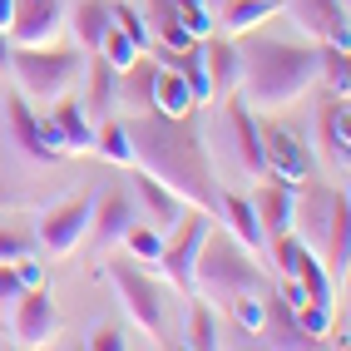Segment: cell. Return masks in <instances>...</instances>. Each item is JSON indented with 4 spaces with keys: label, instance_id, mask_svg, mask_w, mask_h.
Listing matches in <instances>:
<instances>
[{
    "label": "cell",
    "instance_id": "2",
    "mask_svg": "<svg viewBox=\"0 0 351 351\" xmlns=\"http://www.w3.org/2000/svg\"><path fill=\"white\" fill-rule=\"evenodd\" d=\"M238 99L252 114H277L297 104L317 84V45L307 40H272V35H238Z\"/></svg>",
    "mask_w": 351,
    "mask_h": 351
},
{
    "label": "cell",
    "instance_id": "39",
    "mask_svg": "<svg viewBox=\"0 0 351 351\" xmlns=\"http://www.w3.org/2000/svg\"><path fill=\"white\" fill-rule=\"evenodd\" d=\"M10 50H15V45H10V35L0 30V75H5V64H10Z\"/></svg>",
    "mask_w": 351,
    "mask_h": 351
},
{
    "label": "cell",
    "instance_id": "3",
    "mask_svg": "<svg viewBox=\"0 0 351 351\" xmlns=\"http://www.w3.org/2000/svg\"><path fill=\"white\" fill-rule=\"evenodd\" d=\"M292 232L317 252V263L332 272V282H346V263H351V198L346 183H297L292 198Z\"/></svg>",
    "mask_w": 351,
    "mask_h": 351
},
{
    "label": "cell",
    "instance_id": "37",
    "mask_svg": "<svg viewBox=\"0 0 351 351\" xmlns=\"http://www.w3.org/2000/svg\"><path fill=\"white\" fill-rule=\"evenodd\" d=\"M20 292H25V287H20L15 267H10V263H0V312H10V307H15V297H20Z\"/></svg>",
    "mask_w": 351,
    "mask_h": 351
},
{
    "label": "cell",
    "instance_id": "22",
    "mask_svg": "<svg viewBox=\"0 0 351 351\" xmlns=\"http://www.w3.org/2000/svg\"><path fill=\"white\" fill-rule=\"evenodd\" d=\"M5 124H10V138H15V149L25 154V158H35V163H55V154L45 149V138H40V114L30 109V99L15 95L5 99Z\"/></svg>",
    "mask_w": 351,
    "mask_h": 351
},
{
    "label": "cell",
    "instance_id": "32",
    "mask_svg": "<svg viewBox=\"0 0 351 351\" xmlns=\"http://www.w3.org/2000/svg\"><path fill=\"white\" fill-rule=\"evenodd\" d=\"M124 252L134 257V263H144V267H154L158 263V252H163V232L158 228H149L144 218H138V223H129V232H124Z\"/></svg>",
    "mask_w": 351,
    "mask_h": 351
},
{
    "label": "cell",
    "instance_id": "10",
    "mask_svg": "<svg viewBox=\"0 0 351 351\" xmlns=\"http://www.w3.org/2000/svg\"><path fill=\"white\" fill-rule=\"evenodd\" d=\"M89 198H64L55 208H45V218H40V247L50 252V257H64V252H75L84 243V232H89Z\"/></svg>",
    "mask_w": 351,
    "mask_h": 351
},
{
    "label": "cell",
    "instance_id": "16",
    "mask_svg": "<svg viewBox=\"0 0 351 351\" xmlns=\"http://www.w3.org/2000/svg\"><path fill=\"white\" fill-rule=\"evenodd\" d=\"M129 223H138V203L129 189H104L99 203L89 208V232L99 238V252H109L114 243L129 232Z\"/></svg>",
    "mask_w": 351,
    "mask_h": 351
},
{
    "label": "cell",
    "instance_id": "38",
    "mask_svg": "<svg viewBox=\"0 0 351 351\" xmlns=\"http://www.w3.org/2000/svg\"><path fill=\"white\" fill-rule=\"evenodd\" d=\"M20 252H25V238L10 232V228H0V263H15Z\"/></svg>",
    "mask_w": 351,
    "mask_h": 351
},
{
    "label": "cell",
    "instance_id": "13",
    "mask_svg": "<svg viewBox=\"0 0 351 351\" xmlns=\"http://www.w3.org/2000/svg\"><path fill=\"white\" fill-rule=\"evenodd\" d=\"M64 30V0H15L10 10V45H55Z\"/></svg>",
    "mask_w": 351,
    "mask_h": 351
},
{
    "label": "cell",
    "instance_id": "35",
    "mask_svg": "<svg viewBox=\"0 0 351 351\" xmlns=\"http://www.w3.org/2000/svg\"><path fill=\"white\" fill-rule=\"evenodd\" d=\"M10 267H15V277H20V287H45V263H40V257H30V247L20 252Z\"/></svg>",
    "mask_w": 351,
    "mask_h": 351
},
{
    "label": "cell",
    "instance_id": "5",
    "mask_svg": "<svg viewBox=\"0 0 351 351\" xmlns=\"http://www.w3.org/2000/svg\"><path fill=\"white\" fill-rule=\"evenodd\" d=\"M10 75L15 89L30 104H55L60 95L80 89L84 80V50H55V45H15L10 50Z\"/></svg>",
    "mask_w": 351,
    "mask_h": 351
},
{
    "label": "cell",
    "instance_id": "4",
    "mask_svg": "<svg viewBox=\"0 0 351 351\" xmlns=\"http://www.w3.org/2000/svg\"><path fill=\"white\" fill-rule=\"evenodd\" d=\"M257 287H267V282H263V267L252 263V252L243 243H232L228 232L208 228V238H203V247L193 257V292L203 302H213V307L228 312L232 297L257 292Z\"/></svg>",
    "mask_w": 351,
    "mask_h": 351
},
{
    "label": "cell",
    "instance_id": "17",
    "mask_svg": "<svg viewBox=\"0 0 351 351\" xmlns=\"http://www.w3.org/2000/svg\"><path fill=\"white\" fill-rule=\"evenodd\" d=\"M203 75H208V104H223L228 95H238V40L232 35H203Z\"/></svg>",
    "mask_w": 351,
    "mask_h": 351
},
{
    "label": "cell",
    "instance_id": "25",
    "mask_svg": "<svg viewBox=\"0 0 351 351\" xmlns=\"http://www.w3.org/2000/svg\"><path fill=\"white\" fill-rule=\"evenodd\" d=\"M282 10V0H223V10L213 15V25L223 30V35H247V30H257V25H267V20Z\"/></svg>",
    "mask_w": 351,
    "mask_h": 351
},
{
    "label": "cell",
    "instance_id": "7",
    "mask_svg": "<svg viewBox=\"0 0 351 351\" xmlns=\"http://www.w3.org/2000/svg\"><path fill=\"white\" fill-rule=\"evenodd\" d=\"M208 228H213V213H203V208H189V213L178 218L173 232H163V252H158V272H163V282H169L173 292L189 297L193 292V257L208 238Z\"/></svg>",
    "mask_w": 351,
    "mask_h": 351
},
{
    "label": "cell",
    "instance_id": "18",
    "mask_svg": "<svg viewBox=\"0 0 351 351\" xmlns=\"http://www.w3.org/2000/svg\"><path fill=\"white\" fill-rule=\"evenodd\" d=\"M292 198H297V183H287V178H257L252 213H257V223H263V238H282V232H292Z\"/></svg>",
    "mask_w": 351,
    "mask_h": 351
},
{
    "label": "cell",
    "instance_id": "33",
    "mask_svg": "<svg viewBox=\"0 0 351 351\" xmlns=\"http://www.w3.org/2000/svg\"><path fill=\"white\" fill-rule=\"evenodd\" d=\"M99 55H104L114 69H129V64H134L138 55H144V50H138V45H134L124 30H114V25H109V30H104V40H99Z\"/></svg>",
    "mask_w": 351,
    "mask_h": 351
},
{
    "label": "cell",
    "instance_id": "28",
    "mask_svg": "<svg viewBox=\"0 0 351 351\" xmlns=\"http://www.w3.org/2000/svg\"><path fill=\"white\" fill-rule=\"evenodd\" d=\"M69 25H75L80 50H84V55H95V50H99V40H104V30H109V5H104V0H80L75 15H69Z\"/></svg>",
    "mask_w": 351,
    "mask_h": 351
},
{
    "label": "cell",
    "instance_id": "23",
    "mask_svg": "<svg viewBox=\"0 0 351 351\" xmlns=\"http://www.w3.org/2000/svg\"><path fill=\"white\" fill-rule=\"evenodd\" d=\"M114 75H119V69H114L99 50L84 55V80H80V84H84V99H80V104H84V114H89L95 124L104 119V114H114Z\"/></svg>",
    "mask_w": 351,
    "mask_h": 351
},
{
    "label": "cell",
    "instance_id": "19",
    "mask_svg": "<svg viewBox=\"0 0 351 351\" xmlns=\"http://www.w3.org/2000/svg\"><path fill=\"white\" fill-rule=\"evenodd\" d=\"M257 337H263L267 346H312V337L297 326L292 302L277 292V287L263 292V326H257Z\"/></svg>",
    "mask_w": 351,
    "mask_h": 351
},
{
    "label": "cell",
    "instance_id": "14",
    "mask_svg": "<svg viewBox=\"0 0 351 351\" xmlns=\"http://www.w3.org/2000/svg\"><path fill=\"white\" fill-rule=\"evenodd\" d=\"M317 144L337 173L351 169V104H346V95H332L317 109Z\"/></svg>",
    "mask_w": 351,
    "mask_h": 351
},
{
    "label": "cell",
    "instance_id": "29",
    "mask_svg": "<svg viewBox=\"0 0 351 351\" xmlns=\"http://www.w3.org/2000/svg\"><path fill=\"white\" fill-rule=\"evenodd\" d=\"M292 282L302 287V297H307V302H322V307H332V302H337V282H332V272L317 263V252H312V247L302 252V263H297V272H292Z\"/></svg>",
    "mask_w": 351,
    "mask_h": 351
},
{
    "label": "cell",
    "instance_id": "40",
    "mask_svg": "<svg viewBox=\"0 0 351 351\" xmlns=\"http://www.w3.org/2000/svg\"><path fill=\"white\" fill-rule=\"evenodd\" d=\"M10 10H15V0H0V30L10 25Z\"/></svg>",
    "mask_w": 351,
    "mask_h": 351
},
{
    "label": "cell",
    "instance_id": "36",
    "mask_svg": "<svg viewBox=\"0 0 351 351\" xmlns=\"http://www.w3.org/2000/svg\"><path fill=\"white\" fill-rule=\"evenodd\" d=\"M84 346H89V351H124V346H129V337L119 332V326H95Z\"/></svg>",
    "mask_w": 351,
    "mask_h": 351
},
{
    "label": "cell",
    "instance_id": "20",
    "mask_svg": "<svg viewBox=\"0 0 351 351\" xmlns=\"http://www.w3.org/2000/svg\"><path fill=\"white\" fill-rule=\"evenodd\" d=\"M154 60L149 55H138L129 69H119L114 75V109H124V119L129 114H149L154 109Z\"/></svg>",
    "mask_w": 351,
    "mask_h": 351
},
{
    "label": "cell",
    "instance_id": "1",
    "mask_svg": "<svg viewBox=\"0 0 351 351\" xmlns=\"http://www.w3.org/2000/svg\"><path fill=\"white\" fill-rule=\"evenodd\" d=\"M124 129H129V144H134V169L154 173L163 189H173L189 208L213 213L223 189H218L213 158H208V144L193 124V114L169 119V114L149 109V114H129Z\"/></svg>",
    "mask_w": 351,
    "mask_h": 351
},
{
    "label": "cell",
    "instance_id": "8",
    "mask_svg": "<svg viewBox=\"0 0 351 351\" xmlns=\"http://www.w3.org/2000/svg\"><path fill=\"white\" fill-rule=\"evenodd\" d=\"M223 129H228V144H232V158H238V173L243 178H267V158H263V134H257V114L228 95L223 99Z\"/></svg>",
    "mask_w": 351,
    "mask_h": 351
},
{
    "label": "cell",
    "instance_id": "6",
    "mask_svg": "<svg viewBox=\"0 0 351 351\" xmlns=\"http://www.w3.org/2000/svg\"><path fill=\"white\" fill-rule=\"evenodd\" d=\"M104 277L114 282V292H119L124 317L144 332V346H158L169 337V297H163V287L134 257H104Z\"/></svg>",
    "mask_w": 351,
    "mask_h": 351
},
{
    "label": "cell",
    "instance_id": "27",
    "mask_svg": "<svg viewBox=\"0 0 351 351\" xmlns=\"http://www.w3.org/2000/svg\"><path fill=\"white\" fill-rule=\"evenodd\" d=\"M89 154H99L104 163H114V169H134V144H129L124 119L104 114V119L95 124V144H89Z\"/></svg>",
    "mask_w": 351,
    "mask_h": 351
},
{
    "label": "cell",
    "instance_id": "30",
    "mask_svg": "<svg viewBox=\"0 0 351 351\" xmlns=\"http://www.w3.org/2000/svg\"><path fill=\"white\" fill-rule=\"evenodd\" d=\"M183 346H193V351H213L218 346L213 302H203L198 292H189V326H183Z\"/></svg>",
    "mask_w": 351,
    "mask_h": 351
},
{
    "label": "cell",
    "instance_id": "24",
    "mask_svg": "<svg viewBox=\"0 0 351 351\" xmlns=\"http://www.w3.org/2000/svg\"><path fill=\"white\" fill-rule=\"evenodd\" d=\"M50 119H55V129H60V138H64V154H89V144H95V119L84 114L80 99L60 95V99L50 104Z\"/></svg>",
    "mask_w": 351,
    "mask_h": 351
},
{
    "label": "cell",
    "instance_id": "12",
    "mask_svg": "<svg viewBox=\"0 0 351 351\" xmlns=\"http://www.w3.org/2000/svg\"><path fill=\"white\" fill-rule=\"evenodd\" d=\"M257 134H263L267 178H287V183H302V178H312V154H307V144H302V138H297L292 129L263 124V114H257Z\"/></svg>",
    "mask_w": 351,
    "mask_h": 351
},
{
    "label": "cell",
    "instance_id": "21",
    "mask_svg": "<svg viewBox=\"0 0 351 351\" xmlns=\"http://www.w3.org/2000/svg\"><path fill=\"white\" fill-rule=\"evenodd\" d=\"M213 218H223V232L232 243H243L247 252H263V223H257V213H252V198H243V193H218V208H213Z\"/></svg>",
    "mask_w": 351,
    "mask_h": 351
},
{
    "label": "cell",
    "instance_id": "34",
    "mask_svg": "<svg viewBox=\"0 0 351 351\" xmlns=\"http://www.w3.org/2000/svg\"><path fill=\"white\" fill-rule=\"evenodd\" d=\"M109 25H114V30H124V35L138 45V50L149 55V45H154V40H149V25H144V15H138L134 5H109Z\"/></svg>",
    "mask_w": 351,
    "mask_h": 351
},
{
    "label": "cell",
    "instance_id": "26",
    "mask_svg": "<svg viewBox=\"0 0 351 351\" xmlns=\"http://www.w3.org/2000/svg\"><path fill=\"white\" fill-rule=\"evenodd\" d=\"M154 64H158V60H154ZM154 109L169 114V119H183V114L198 109V104H193V89L183 84V75H178V69H169V64L154 69Z\"/></svg>",
    "mask_w": 351,
    "mask_h": 351
},
{
    "label": "cell",
    "instance_id": "15",
    "mask_svg": "<svg viewBox=\"0 0 351 351\" xmlns=\"http://www.w3.org/2000/svg\"><path fill=\"white\" fill-rule=\"evenodd\" d=\"M129 173H134V178H129V183H134L129 193H134V203H138V208H144V223H149V228H158V232H173V228H178V218L189 213V203H183L173 189H163V183H158L154 173H144V169H129Z\"/></svg>",
    "mask_w": 351,
    "mask_h": 351
},
{
    "label": "cell",
    "instance_id": "11",
    "mask_svg": "<svg viewBox=\"0 0 351 351\" xmlns=\"http://www.w3.org/2000/svg\"><path fill=\"white\" fill-rule=\"evenodd\" d=\"M282 10L302 25V35L312 45H346L351 50V25H346L341 0H282Z\"/></svg>",
    "mask_w": 351,
    "mask_h": 351
},
{
    "label": "cell",
    "instance_id": "31",
    "mask_svg": "<svg viewBox=\"0 0 351 351\" xmlns=\"http://www.w3.org/2000/svg\"><path fill=\"white\" fill-rule=\"evenodd\" d=\"M317 80L332 95H351V50L346 45H317Z\"/></svg>",
    "mask_w": 351,
    "mask_h": 351
},
{
    "label": "cell",
    "instance_id": "9",
    "mask_svg": "<svg viewBox=\"0 0 351 351\" xmlns=\"http://www.w3.org/2000/svg\"><path fill=\"white\" fill-rule=\"evenodd\" d=\"M10 326H15L20 346H50L55 332H60V307H55L50 287H25L20 292L15 307H10Z\"/></svg>",
    "mask_w": 351,
    "mask_h": 351
}]
</instances>
